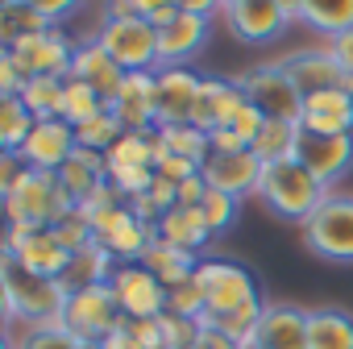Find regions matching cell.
<instances>
[{
  "label": "cell",
  "mask_w": 353,
  "mask_h": 349,
  "mask_svg": "<svg viewBox=\"0 0 353 349\" xmlns=\"http://www.w3.org/2000/svg\"><path fill=\"white\" fill-rule=\"evenodd\" d=\"M0 291H5V316L9 328L21 324H59L67 308V291L59 279L26 270L17 258L0 254Z\"/></svg>",
  "instance_id": "6da1fadb"
},
{
  "label": "cell",
  "mask_w": 353,
  "mask_h": 349,
  "mask_svg": "<svg viewBox=\"0 0 353 349\" xmlns=\"http://www.w3.org/2000/svg\"><path fill=\"white\" fill-rule=\"evenodd\" d=\"M328 196V188L299 162V158H283V162H266L262 183H258V200L270 208V217L287 221V225H307V217L320 208V200Z\"/></svg>",
  "instance_id": "7a4b0ae2"
},
{
  "label": "cell",
  "mask_w": 353,
  "mask_h": 349,
  "mask_svg": "<svg viewBox=\"0 0 353 349\" xmlns=\"http://www.w3.org/2000/svg\"><path fill=\"white\" fill-rule=\"evenodd\" d=\"M245 104L262 117V121H295L299 125V112H303V92L299 83L283 71L279 59L270 63H250L241 75H233Z\"/></svg>",
  "instance_id": "3957f363"
},
{
  "label": "cell",
  "mask_w": 353,
  "mask_h": 349,
  "mask_svg": "<svg viewBox=\"0 0 353 349\" xmlns=\"http://www.w3.org/2000/svg\"><path fill=\"white\" fill-rule=\"evenodd\" d=\"M71 208L75 204H71V196L59 183L54 170H30L26 179L5 196L9 225H26V229H54Z\"/></svg>",
  "instance_id": "277c9868"
},
{
  "label": "cell",
  "mask_w": 353,
  "mask_h": 349,
  "mask_svg": "<svg viewBox=\"0 0 353 349\" xmlns=\"http://www.w3.org/2000/svg\"><path fill=\"white\" fill-rule=\"evenodd\" d=\"M196 279L204 287V299H208V312L204 316H221V312H233L241 303H258L266 299L262 295V279L254 266H245L241 258H225V254H204L200 266H196Z\"/></svg>",
  "instance_id": "5b68a950"
},
{
  "label": "cell",
  "mask_w": 353,
  "mask_h": 349,
  "mask_svg": "<svg viewBox=\"0 0 353 349\" xmlns=\"http://www.w3.org/2000/svg\"><path fill=\"white\" fill-rule=\"evenodd\" d=\"M299 233L316 258L336 262V266H353V196L328 192Z\"/></svg>",
  "instance_id": "8992f818"
},
{
  "label": "cell",
  "mask_w": 353,
  "mask_h": 349,
  "mask_svg": "<svg viewBox=\"0 0 353 349\" xmlns=\"http://www.w3.org/2000/svg\"><path fill=\"white\" fill-rule=\"evenodd\" d=\"M92 38L125 67V71H158V26L145 17H100Z\"/></svg>",
  "instance_id": "52a82bcc"
},
{
  "label": "cell",
  "mask_w": 353,
  "mask_h": 349,
  "mask_svg": "<svg viewBox=\"0 0 353 349\" xmlns=\"http://www.w3.org/2000/svg\"><path fill=\"white\" fill-rule=\"evenodd\" d=\"M121 320H125V312H121V303L112 299V291L104 283V287H88V291L67 295V308H63L59 324L75 341H108Z\"/></svg>",
  "instance_id": "ba28073f"
},
{
  "label": "cell",
  "mask_w": 353,
  "mask_h": 349,
  "mask_svg": "<svg viewBox=\"0 0 353 349\" xmlns=\"http://www.w3.org/2000/svg\"><path fill=\"white\" fill-rule=\"evenodd\" d=\"M88 212H92V208H88ZM92 229H96V241H100L117 262H141L145 250L154 246V225H145L141 217H133L129 204L92 212Z\"/></svg>",
  "instance_id": "9c48e42d"
},
{
  "label": "cell",
  "mask_w": 353,
  "mask_h": 349,
  "mask_svg": "<svg viewBox=\"0 0 353 349\" xmlns=\"http://www.w3.org/2000/svg\"><path fill=\"white\" fill-rule=\"evenodd\" d=\"M5 258H17L26 270L46 279H63V270L71 266V250L54 229H26V225H9Z\"/></svg>",
  "instance_id": "30bf717a"
},
{
  "label": "cell",
  "mask_w": 353,
  "mask_h": 349,
  "mask_svg": "<svg viewBox=\"0 0 353 349\" xmlns=\"http://www.w3.org/2000/svg\"><path fill=\"white\" fill-rule=\"evenodd\" d=\"M283 71L299 83L303 96L312 92H353V75L336 63V54L324 46H299V50H287L283 59Z\"/></svg>",
  "instance_id": "8fae6325"
},
{
  "label": "cell",
  "mask_w": 353,
  "mask_h": 349,
  "mask_svg": "<svg viewBox=\"0 0 353 349\" xmlns=\"http://www.w3.org/2000/svg\"><path fill=\"white\" fill-rule=\"evenodd\" d=\"M75 46H79V38H71L63 26H54V30H46V34L30 38V42H21V46L5 50V54H9L21 71H26V79H38V75L67 79V75H71Z\"/></svg>",
  "instance_id": "7c38bea8"
},
{
  "label": "cell",
  "mask_w": 353,
  "mask_h": 349,
  "mask_svg": "<svg viewBox=\"0 0 353 349\" xmlns=\"http://www.w3.org/2000/svg\"><path fill=\"white\" fill-rule=\"evenodd\" d=\"M221 17H225L229 34L237 42H245V46H270L295 21L283 5H274V0H237V5H225Z\"/></svg>",
  "instance_id": "4fadbf2b"
},
{
  "label": "cell",
  "mask_w": 353,
  "mask_h": 349,
  "mask_svg": "<svg viewBox=\"0 0 353 349\" xmlns=\"http://www.w3.org/2000/svg\"><path fill=\"white\" fill-rule=\"evenodd\" d=\"M295 158L332 192V183H341L353 170V133H307V129H299Z\"/></svg>",
  "instance_id": "5bb4252c"
},
{
  "label": "cell",
  "mask_w": 353,
  "mask_h": 349,
  "mask_svg": "<svg viewBox=\"0 0 353 349\" xmlns=\"http://www.w3.org/2000/svg\"><path fill=\"white\" fill-rule=\"evenodd\" d=\"M262 170H266V162L254 150H212L204 158V166H200V174L208 179V188H216L225 196H237V200L258 196Z\"/></svg>",
  "instance_id": "9a60e30c"
},
{
  "label": "cell",
  "mask_w": 353,
  "mask_h": 349,
  "mask_svg": "<svg viewBox=\"0 0 353 349\" xmlns=\"http://www.w3.org/2000/svg\"><path fill=\"white\" fill-rule=\"evenodd\" d=\"M108 291L125 316H162L166 312V287L158 283V275L145 262H117Z\"/></svg>",
  "instance_id": "2e32d148"
},
{
  "label": "cell",
  "mask_w": 353,
  "mask_h": 349,
  "mask_svg": "<svg viewBox=\"0 0 353 349\" xmlns=\"http://www.w3.org/2000/svg\"><path fill=\"white\" fill-rule=\"evenodd\" d=\"M200 83H204V75L192 71V67H158L154 71V117H158V129L192 121Z\"/></svg>",
  "instance_id": "e0dca14e"
},
{
  "label": "cell",
  "mask_w": 353,
  "mask_h": 349,
  "mask_svg": "<svg viewBox=\"0 0 353 349\" xmlns=\"http://www.w3.org/2000/svg\"><path fill=\"white\" fill-rule=\"evenodd\" d=\"M208 17H196V13H170L162 26H158V59L162 67H188L204 46H208Z\"/></svg>",
  "instance_id": "ac0fdd59"
},
{
  "label": "cell",
  "mask_w": 353,
  "mask_h": 349,
  "mask_svg": "<svg viewBox=\"0 0 353 349\" xmlns=\"http://www.w3.org/2000/svg\"><path fill=\"white\" fill-rule=\"evenodd\" d=\"M250 345L254 349H307V308L291 299H270Z\"/></svg>",
  "instance_id": "d6986e66"
},
{
  "label": "cell",
  "mask_w": 353,
  "mask_h": 349,
  "mask_svg": "<svg viewBox=\"0 0 353 349\" xmlns=\"http://www.w3.org/2000/svg\"><path fill=\"white\" fill-rule=\"evenodd\" d=\"M241 108H245V96H241L237 79H229V75H204L200 96H196V108H192V125L212 137V133L225 129Z\"/></svg>",
  "instance_id": "ffe728a7"
},
{
  "label": "cell",
  "mask_w": 353,
  "mask_h": 349,
  "mask_svg": "<svg viewBox=\"0 0 353 349\" xmlns=\"http://www.w3.org/2000/svg\"><path fill=\"white\" fill-rule=\"evenodd\" d=\"M79 150V137L75 129L63 121V117H50V121H38L34 133L26 137V146L17 150L34 170H63V162Z\"/></svg>",
  "instance_id": "44dd1931"
},
{
  "label": "cell",
  "mask_w": 353,
  "mask_h": 349,
  "mask_svg": "<svg viewBox=\"0 0 353 349\" xmlns=\"http://www.w3.org/2000/svg\"><path fill=\"white\" fill-rule=\"evenodd\" d=\"M125 67L88 34V38H79V46H75V59H71V79H79V83H88V88H96L104 100H112L117 92H121V83H125Z\"/></svg>",
  "instance_id": "7402d4cb"
},
{
  "label": "cell",
  "mask_w": 353,
  "mask_h": 349,
  "mask_svg": "<svg viewBox=\"0 0 353 349\" xmlns=\"http://www.w3.org/2000/svg\"><path fill=\"white\" fill-rule=\"evenodd\" d=\"M112 117L125 125V129H158V117H154V71H129L121 92L108 100Z\"/></svg>",
  "instance_id": "603a6c76"
},
{
  "label": "cell",
  "mask_w": 353,
  "mask_h": 349,
  "mask_svg": "<svg viewBox=\"0 0 353 349\" xmlns=\"http://www.w3.org/2000/svg\"><path fill=\"white\" fill-rule=\"evenodd\" d=\"M299 129H307V133H353V92H312V96H303Z\"/></svg>",
  "instance_id": "cb8c5ba5"
},
{
  "label": "cell",
  "mask_w": 353,
  "mask_h": 349,
  "mask_svg": "<svg viewBox=\"0 0 353 349\" xmlns=\"http://www.w3.org/2000/svg\"><path fill=\"white\" fill-rule=\"evenodd\" d=\"M59 174V183L67 188V196H71V204H92V196L108 183V158L104 154H96V150H75L67 162H63V170H54Z\"/></svg>",
  "instance_id": "d4e9b609"
},
{
  "label": "cell",
  "mask_w": 353,
  "mask_h": 349,
  "mask_svg": "<svg viewBox=\"0 0 353 349\" xmlns=\"http://www.w3.org/2000/svg\"><path fill=\"white\" fill-rule=\"evenodd\" d=\"M154 237L166 241V246H174V250H188V254H196V258H204V250L216 241L212 229L204 225L200 208H183V204H174V208L154 225Z\"/></svg>",
  "instance_id": "484cf974"
},
{
  "label": "cell",
  "mask_w": 353,
  "mask_h": 349,
  "mask_svg": "<svg viewBox=\"0 0 353 349\" xmlns=\"http://www.w3.org/2000/svg\"><path fill=\"white\" fill-rule=\"evenodd\" d=\"M112 270H117V258L100 241H88V246H79L71 254V266L63 270L59 283H63L67 295H75V291H88V287H104L112 279Z\"/></svg>",
  "instance_id": "4316f807"
},
{
  "label": "cell",
  "mask_w": 353,
  "mask_h": 349,
  "mask_svg": "<svg viewBox=\"0 0 353 349\" xmlns=\"http://www.w3.org/2000/svg\"><path fill=\"white\" fill-rule=\"evenodd\" d=\"M307 349H353V312L336 303L307 308Z\"/></svg>",
  "instance_id": "83f0119b"
},
{
  "label": "cell",
  "mask_w": 353,
  "mask_h": 349,
  "mask_svg": "<svg viewBox=\"0 0 353 349\" xmlns=\"http://www.w3.org/2000/svg\"><path fill=\"white\" fill-rule=\"evenodd\" d=\"M54 30V21L46 13H38L30 0H13V5H0V50H13L38 34Z\"/></svg>",
  "instance_id": "f1b7e54d"
},
{
  "label": "cell",
  "mask_w": 353,
  "mask_h": 349,
  "mask_svg": "<svg viewBox=\"0 0 353 349\" xmlns=\"http://www.w3.org/2000/svg\"><path fill=\"white\" fill-rule=\"evenodd\" d=\"M158 150H162L158 129H125L104 158H108V170H129V166H154Z\"/></svg>",
  "instance_id": "f546056e"
},
{
  "label": "cell",
  "mask_w": 353,
  "mask_h": 349,
  "mask_svg": "<svg viewBox=\"0 0 353 349\" xmlns=\"http://www.w3.org/2000/svg\"><path fill=\"white\" fill-rule=\"evenodd\" d=\"M299 21L307 30H316L320 38H341L345 30H353V0H303Z\"/></svg>",
  "instance_id": "4dcf8cb0"
},
{
  "label": "cell",
  "mask_w": 353,
  "mask_h": 349,
  "mask_svg": "<svg viewBox=\"0 0 353 349\" xmlns=\"http://www.w3.org/2000/svg\"><path fill=\"white\" fill-rule=\"evenodd\" d=\"M100 112H108V100L96 92V88H88V83H79V79H63V104H59V117L71 125V129H79V125H88V121H96Z\"/></svg>",
  "instance_id": "1f68e13d"
},
{
  "label": "cell",
  "mask_w": 353,
  "mask_h": 349,
  "mask_svg": "<svg viewBox=\"0 0 353 349\" xmlns=\"http://www.w3.org/2000/svg\"><path fill=\"white\" fill-rule=\"evenodd\" d=\"M141 262L158 275V283H162V287H170V283H179V279L196 275V266H200V258H196V254L174 250V246H166V241H158V237H154V246L145 250V258H141Z\"/></svg>",
  "instance_id": "d6a6232c"
},
{
  "label": "cell",
  "mask_w": 353,
  "mask_h": 349,
  "mask_svg": "<svg viewBox=\"0 0 353 349\" xmlns=\"http://www.w3.org/2000/svg\"><path fill=\"white\" fill-rule=\"evenodd\" d=\"M295 141H299V125L295 121H262V129H258L250 150L262 162H283V158H295Z\"/></svg>",
  "instance_id": "836d02e7"
},
{
  "label": "cell",
  "mask_w": 353,
  "mask_h": 349,
  "mask_svg": "<svg viewBox=\"0 0 353 349\" xmlns=\"http://www.w3.org/2000/svg\"><path fill=\"white\" fill-rule=\"evenodd\" d=\"M34 125L38 117L21 104V96H0V150H21Z\"/></svg>",
  "instance_id": "e575fe53"
},
{
  "label": "cell",
  "mask_w": 353,
  "mask_h": 349,
  "mask_svg": "<svg viewBox=\"0 0 353 349\" xmlns=\"http://www.w3.org/2000/svg\"><path fill=\"white\" fill-rule=\"evenodd\" d=\"M104 349H162L158 316H125L117 332L104 341Z\"/></svg>",
  "instance_id": "d590c367"
},
{
  "label": "cell",
  "mask_w": 353,
  "mask_h": 349,
  "mask_svg": "<svg viewBox=\"0 0 353 349\" xmlns=\"http://www.w3.org/2000/svg\"><path fill=\"white\" fill-rule=\"evenodd\" d=\"M158 137H162V150H166V154H183V158H192V162H200V166H204V158L212 154V137H208L204 129H196L192 121H188V125H166V129H158Z\"/></svg>",
  "instance_id": "8d00e7d4"
},
{
  "label": "cell",
  "mask_w": 353,
  "mask_h": 349,
  "mask_svg": "<svg viewBox=\"0 0 353 349\" xmlns=\"http://www.w3.org/2000/svg\"><path fill=\"white\" fill-rule=\"evenodd\" d=\"M266 303H270V299H258V303H241V308H233V312H221V316H204V324H208V328H221L225 337H233V341H241V345H250V341H254V332H258V320H262Z\"/></svg>",
  "instance_id": "74e56055"
},
{
  "label": "cell",
  "mask_w": 353,
  "mask_h": 349,
  "mask_svg": "<svg viewBox=\"0 0 353 349\" xmlns=\"http://www.w3.org/2000/svg\"><path fill=\"white\" fill-rule=\"evenodd\" d=\"M79 341L63 324H21L9 328V349H75Z\"/></svg>",
  "instance_id": "f35d334b"
},
{
  "label": "cell",
  "mask_w": 353,
  "mask_h": 349,
  "mask_svg": "<svg viewBox=\"0 0 353 349\" xmlns=\"http://www.w3.org/2000/svg\"><path fill=\"white\" fill-rule=\"evenodd\" d=\"M21 104H26L38 121L59 117V104H63V79H50V75L26 79V88H21Z\"/></svg>",
  "instance_id": "ab89813d"
},
{
  "label": "cell",
  "mask_w": 353,
  "mask_h": 349,
  "mask_svg": "<svg viewBox=\"0 0 353 349\" xmlns=\"http://www.w3.org/2000/svg\"><path fill=\"white\" fill-rule=\"evenodd\" d=\"M121 133H125V125L112 117V108H108V112H100L96 121H88V125H79V129H75L79 150H96V154H108V150L121 141Z\"/></svg>",
  "instance_id": "60d3db41"
},
{
  "label": "cell",
  "mask_w": 353,
  "mask_h": 349,
  "mask_svg": "<svg viewBox=\"0 0 353 349\" xmlns=\"http://www.w3.org/2000/svg\"><path fill=\"white\" fill-rule=\"evenodd\" d=\"M158 328H162V349H196V341L204 332V320L179 316V312H162Z\"/></svg>",
  "instance_id": "b9f144b4"
},
{
  "label": "cell",
  "mask_w": 353,
  "mask_h": 349,
  "mask_svg": "<svg viewBox=\"0 0 353 349\" xmlns=\"http://www.w3.org/2000/svg\"><path fill=\"white\" fill-rule=\"evenodd\" d=\"M166 312H179V316H196V320H204L208 299H204V287H200L196 275H188V279H179V283H170V287H166Z\"/></svg>",
  "instance_id": "7bdbcfd3"
},
{
  "label": "cell",
  "mask_w": 353,
  "mask_h": 349,
  "mask_svg": "<svg viewBox=\"0 0 353 349\" xmlns=\"http://www.w3.org/2000/svg\"><path fill=\"white\" fill-rule=\"evenodd\" d=\"M237 212H241V200L237 196H225V192H208L204 196V204H200V217H204V225L212 229V237H221V233H229L233 225H237Z\"/></svg>",
  "instance_id": "ee69618b"
},
{
  "label": "cell",
  "mask_w": 353,
  "mask_h": 349,
  "mask_svg": "<svg viewBox=\"0 0 353 349\" xmlns=\"http://www.w3.org/2000/svg\"><path fill=\"white\" fill-rule=\"evenodd\" d=\"M54 233H59V237L67 241V250L75 254L79 246H88V241H96V229H92V212L75 204V208H71V212H67V217H63V221L54 225Z\"/></svg>",
  "instance_id": "f6af8a7d"
},
{
  "label": "cell",
  "mask_w": 353,
  "mask_h": 349,
  "mask_svg": "<svg viewBox=\"0 0 353 349\" xmlns=\"http://www.w3.org/2000/svg\"><path fill=\"white\" fill-rule=\"evenodd\" d=\"M154 170L162 174V179L183 183V179H192V174H200V162H192V158H183V154H166V150H158Z\"/></svg>",
  "instance_id": "bcb514c9"
},
{
  "label": "cell",
  "mask_w": 353,
  "mask_h": 349,
  "mask_svg": "<svg viewBox=\"0 0 353 349\" xmlns=\"http://www.w3.org/2000/svg\"><path fill=\"white\" fill-rule=\"evenodd\" d=\"M30 170H34V166H30V162H26L17 150H0V192L9 196V192H13V188L26 179Z\"/></svg>",
  "instance_id": "7dc6e473"
},
{
  "label": "cell",
  "mask_w": 353,
  "mask_h": 349,
  "mask_svg": "<svg viewBox=\"0 0 353 349\" xmlns=\"http://www.w3.org/2000/svg\"><path fill=\"white\" fill-rule=\"evenodd\" d=\"M129 5H133L137 17H145V21H154V26H162L170 13H179V0H129Z\"/></svg>",
  "instance_id": "c3c4849f"
},
{
  "label": "cell",
  "mask_w": 353,
  "mask_h": 349,
  "mask_svg": "<svg viewBox=\"0 0 353 349\" xmlns=\"http://www.w3.org/2000/svg\"><path fill=\"white\" fill-rule=\"evenodd\" d=\"M21 88H26V71L0 50V96H21Z\"/></svg>",
  "instance_id": "681fc988"
},
{
  "label": "cell",
  "mask_w": 353,
  "mask_h": 349,
  "mask_svg": "<svg viewBox=\"0 0 353 349\" xmlns=\"http://www.w3.org/2000/svg\"><path fill=\"white\" fill-rule=\"evenodd\" d=\"M30 5H34L38 13H46L54 26H63L67 17H75V13L83 9V0H30Z\"/></svg>",
  "instance_id": "f907efd6"
},
{
  "label": "cell",
  "mask_w": 353,
  "mask_h": 349,
  "mask_svg": "<svg viewBox=\"0 0 353 349\" xmlns=\"http://www.w3.org/2000/svg\"><path fill=\"white\" fill-rule=\"evenodd\" d=\"M208 192H212V188H208L204 174H192V179H183V183H179V204H183V208H200Z\"/></svg>",
  "instance_id": "816d5d0a"
},
{
  "label": "cell",
  "mask_w": 353,
  "mask_h": 349,
  "mask_svg": "<svg viewBox=\"0 0 353 349\" xmlns=\"http://www.w3.org/2000/svg\"><path fill=\"white\" fill-rule=\"evenodd\" d=\"M196 349H245V345H241V341H233V337H225L221 328H208V324H204V332H200Z\"/></svg>",
  "instance_id": "f5cc1de1"
},
{
  "label": "cell",
  "mask_w": 353,
  "mask_h": 349,
  "mask_svg": "<svg viewBox=\"0 0 353 349\" xmlns=\"http://www.w3.org/2000/svg\"><path fill=\"white\" fill-rule=\"evenodd\" d=\"M328 50H332V54H336V63L353 75V30H345L341 38H332V42H328Z\"/></svg>",
  "instance_id": "db71d44e"
},
{
  "label": "cell",
  "mask_w": 353,
  "mask_h": 349,
  "mask_svg": "<svg viewBox=\"0 0 353 349\" xmlns=\"http://www.w3.org/2000/svg\"><path fill=\"white\" fill-rule=\"evenodd\" d=\"M179 9L183 13H196V17H216V13H225V5H221V0H179Z\"/></svg>",
  "instance_id": "11a10c76"
},
{
  "label": "cell",
  "mask_w": 353,
  "mask_h": 349,
  "mask_svg": "<svg viewBox=\"0 0 353 349\" xmlns=\"http://www.w3.org/2000/svg\"><path fill=\"white\" fill-rule=\"evenodd\" d=\"M274 5H283V9H287L295 21H299V9H303V0H274Z\"/></svg>",
  "instance_id": "9f6ffc18"
},
{
  "label": "cell",
  "mask_w": 353,
  "mask_h": 349,
  "mask_svg": "<svg viewBox=\"0 0 353 349\" xmlns=\"http://www.w3.org/2000/svg\"><path fill=\"white\" fill-rule=\"evenodd\" d=\"M75 349H104V341H79Z\"/></svg>",
  "instance_id": "6f0895ef"
},
{
  "label": "cell",
  "mask_w": 353,
  "mask_h": 349,
  "mask_svg": "<svg viewBox=\"0 0 353 349\" xmlns=\"http://www.w3.org/2000/svg\"><path fill=\"white\" fill-rule=\"evenodd\" d=\"M221 5H237V0H221Z\"/></svg>",
  "instance_id": "680465c9"
},
{
  "label": "cell",
  "mask_w": 353,
  "mask_h": 349,
  "mask_svg": "<svg viewBox=\"0 0 353 349\" xmlns=\"http://www.w3.org/2000/svg\"><path fill=\"white\" fill-rule=\"evenodd\" d=\"M245 349H254V345H245Z\"/></svg>",
  "instance_id": "91938a15"
}]
</instances>
